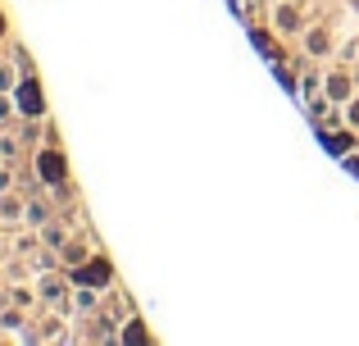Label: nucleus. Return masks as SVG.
<instances>
[{
  "label": "nucleus",
  "mask_w": 359,
  "mask_h": 346,
  "mask_svg": "<svg viewBox=\"0 0 359 346\" xmlns=\"http://www.w3.org/2000/svg\"><path fill=\"white\" fill-rule=\"evenodd\" d=\"M23 109H32V114H36V109H41V96H36L32 87H23Z\"/></svg>",
  "instance_id": "obj_1"
}]
</instances>
